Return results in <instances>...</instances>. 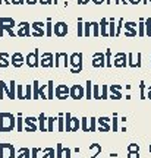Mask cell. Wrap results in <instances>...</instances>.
I'll use <instances>...</instances> for the list:
<instances>
[{
	"mask_svg": "<svg viewBox=\"0 0 151 158\" xmlns=\"http://www.w3.org/2000/svg\"><path fill=\"white\" fill-rule=\"evenodd\" d=\"M135 27H136V23H134V22H126V23H125V28L128 29L126 35H129V37L136 35V29H135Z\"/></svg>",
	"mask_w": 151,
	"mask_h": 158,
	"instance_id": "6da1fadb",
	"label": "cell"
},
{
	"mask_svg": "<svg viewBox=\"0 0 151 158\" xmlns=\"http://www.w3.org/2000/svg\"><path fill=\"white\" fill-rule=\"evenodd\" d=\"M116 66H126V62H125V56L123 54H119L118 59H116Z\"/></svg>",
	"mask_w": 151,
	"mask_h": 158,
	"instance_id": "7a4b0ae2",
	"label": "cell"
},
{
	"mask_svg": "<svg viewBox=\"0 0 151 158\" xmlns=\"http://www.w3.org/2000/svg\"><path fill=\"white\" fill-rule=\"evenodd\" d=\"M144 23H145V32L148 34V37H151V19L148 18Z\"/></svg>",
	"mask_w": 151,
	"mask_h": 158,
	"instance_id": "3957f363",
	"label": "cell"
},
{
	"mask_svg": "<svg viewBox=\"0 0 151 158\" xmlns=\"http://www.w3.org/2000/svg\"><path fill=\"white\" fill-rule=\"evenodd\" d=\"M144 28H145V23L141 21L140 22V35H144Z\"/></svg>",
	"mask_w": 151,
	"mask_h": 158,
	"instance_id": "277c9868",
	"label": "cell"
},
{
	"mask_svg": "<svg viewBox=\"0 0 151 158\" xmlns=\"http://www.w3.org/2000/svg\"><path fill=\"white\" fill-rule=\"evenodd\" d=\"M129 158H140V155H138V152H131L129 154Z\"/></svg>",
	"mask_w": 151,
	"mask_h": 158,
	"instance_id": "5b68a950",
	"label": "cell"
},
{
	"mask_svg": "<svg viewBox=\"0 0 151 158\" xmlns=\"http://www.w3.org/2000/svg\"><path fill=\"white\" fill-rule=\"evenodd\" d=\"M148 97H150V98H151V86H150V88H148Z\"/></svg>",
	"mask_w": 151,
	"mask_h": 158,
	"instance_id": "8992f818",
	"label": "cell"
},
{
	"mask_svg": "<svg viewBox=\"0 0 151 158\" xmlns=\"http://www.w3.org/2000/svg\"><path fill=\"white\" fill-rule=\"evenodd\" d=\"M138 2H140V0H131V3H135V5H136Z\"/></svg>",
	"mask_w": 151,
	"mask_h": 158,
	"instance_id": "52a82bcc",
	"label": "cell"
},
{
	"mask_svg": "<svg viewBox=\"0 0 151 158\" xmlns=\"http://www.w3.org/2000/svg\"><path fill=\"white\" fill-rule=\"evenodd\" d=\"M150 149H151V148H150Z\"/></svg>",
	"mask_w": 151,
	"mask_h": 158,
	"instance_id": "ba28073f",
	"label": "cell"
},
{
	"mask_svg": "<svg viewBox=\"0 0 151 158\" xmlns=\"http://www.w3.org/2000/svg\"><path fill=\"white\" fill-rule=\"evenodd\" d=\"M150 2H151V0H150Z\"/></svg>",
	"mask_w": 151,
	"mask_h": 158,
	"instance_id": "9c48e42d",
	"label": "cell"
}]
</instances>
